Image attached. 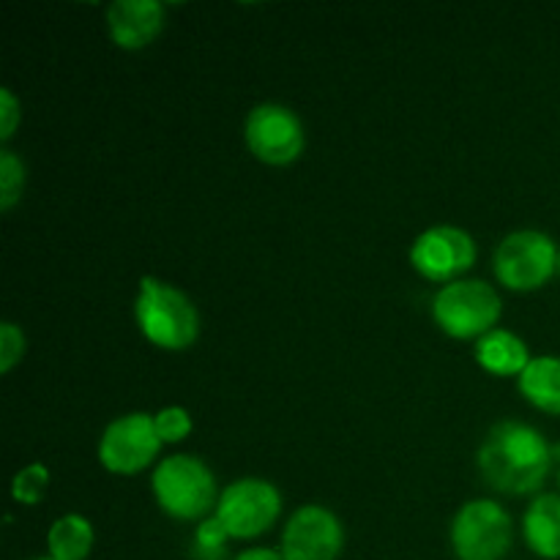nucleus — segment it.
<instances>
[{"mask_svg":"<svg viewBox=\"0 0 560 560\" xmlns=\"http://www.w3.org/2000/svg\"><path fill=\"white\" fill-rule=\"evenodd\" d=\"M552 452L539 430L520 421H501L479 448V470L487 485L509 495H528L545 485Z\"/></svg>","mask_w":560,"mask_h":560,"instance_id":"obj_1","label":"nucleus"},{"mask_svg":"<svg viewBox=\"0 0 560 560\" xmlns=\"http://www.w3.org/2000/svg\"><path fill=\"white\" fill-rule=\"evenodd\" d=\"M135 317L148 342L164 350H184L200 334L197 306L173 284L156 277H142Z\"/></svg>","mask_w":560,"mask_h":560,"instance_id":"obj_2","label":"nucleus"},{"mask_svg":"<svg viewBox=\"0 0 560 560\" xmlns=\"http://www.w3.org/2000/svg\"><path fill=\"white\" fill-rule=\"evenodd\" d=\"M153 495L175 520H200L217 503V479L202 459L175 454L153 470Z\"/></svg>","mask_w":560,"mask_h":560,"instance_id":"obj_3","label":"nucleus"},{"mask_svg":"<svg viewBox=\"0 0 560 560\" xmlns=\"http://www.w3.org/2000/svg\"><path fill=\"white\" fill-rule=\"evenodd\" d=\"M501 312V295L479 279H457L432 301V317L454 339H481L495 328Z\"/></svg>","mask_w":560,"mask_h":560,"instance_id":"obj_4","label":"nucleus"},{"mask_svg":"<svg viewBox=\"0 0 560 560\" xmlns=\"http://www.w3.org/2000/svg\"><path fill=\"white\" fill-rule=\"evenodd\" d=\"M452 547L459 560H501L512 547V517L495 501H470L452 523Z\"/></svg>","mask_w":560,"mask_h":560,"instance_id":"obj_5","label":"nucleus"},{"mask_svg":"<svg viewBox=\"0 0 560 560\" xmlns=\"http://www.w3.org/2000/svg\"><path fill=\"white\" fill-rule=\"evenodd\" d=\"M282 512V495L271 481L241 479L224 487L217 503V517L230 539H255L277 523Z\"/></svg>","mask_w":560,"mask_h":560,"instance_id":"obj_6","label":"nucleus"},{"mask_svg":"<svg viewBox=\"0 0 560 560\" xmlns=\"http://www.w3.org/2000/svg\"><path fill=\"white\" fill-rule=\"evenodd\" d=\"M560 252L550 235L539 230H520L503 238L495 252V277L509 290H536L558 271Z\"/></svg>","mask_w":560,"mask_h":560,"instance_id":"obj_7","label":"nucleus"},{"mask_svg":"<svg viewBox=\"0 0 560 560\" xmlns=\"http://www.w3.org/2000/svg\"><path fill=\"white\" fill-rule=\"evenodd\" d=\"M162 448L156 421L148 413H129L115 419L98 443V459L109 474H140Z\"/></svg>","mask_w":560,"mask_h":560,"instance_id":"obj_8","label":"nucleus"},{"mask_svg":"<svg viewBox=\"0 0 560 560\" xmlns=\"http://www.w3.org/2000/svg\"><path fill=\"white\" fill-rule=\"evenodd\" d=\"M304 126L284 104H257L246 118V145L260 162L290 164L304 151Z\"/></svg>","mask_w":560,"mask_h":560,"instance_id":"obj_9","label":"nucleus"},{"mask_svg":"<svg viewBox=\"0 0 560 560\" xmlns=\"http://www.w3.org/2000/svg\"><path fill=\"white\" fill-rule=\"evenodd\" d=\"M476 260V244L465 230L448 228H430L416 238L410 249V262L416 271L430 282H457L459 273L468 271Z\"/></svg>","mask_w":560,"mask_h":560,"instance_id":"obj_10","label":"nucleus"},{"mask_svg":"<svg viewBox=\"0 0 560 560\" xmlns=\"http://www.w3.org/2000/svg\"><path fill=\"white\" fill-rule=\"evenodd\" d=\"M342 547V523L323 506H301L284 525V560H337Z\"/></svg>","mask_w":560,"mask_h":560,"instance_id":"obj_11","label":"nucleus"},{"mask_svg":"<svg viewBox=\"0 0 560 560\" xmlns=\"http://www.w3.org/2000/svg\"><path fill=\"white\" fill-rule=\"evenodd\" d=\"M109 36L124 49H142L162 33L164 5L159 0H115L107 9Z\"/></svg>","mask_w":560,"mask_h":560,"instance_id":"obj_12","label":"nucleus"},{"mask_svg":"<svg viewBox=\"0 0 560 560\" xmlns=\"http://www.w3.org/2000/svg\"><path fill=\"white\" fill-rule=\"evenodd\" d=\"M476 361L485 366L490 375L509 377V375H523L525 366L530 364L528 345L517 337V334L506 331V328H492L490 334L479 339L476 345Z\"/></svg>","mask_w":560,"mask_h":560,"instance_id":"obj_13","label":"nucleus"},{"mask_svg":"<svg viewBox=\"0 0 560 560\" xmlns=\"http://www.w3.org/2000/svg\"><path fill=\"white\" fill-rule=\"evenodd\" d=\"M525 541L545 560L560 558V495H541L528 506L523 520Z\"/></svg>","mask_w":560,"mask_h":560,"instance_id":"obj_14","label":"nucleus"},{"mask_svg":"<svg viewBox=\"0 0 560 560\" xmlns=\"http://www.w3.org/2000/svg\"><path fill=\"white\" fill-rule=\"evenodd\" d=\"M520 392L545 413L560 416V359L539 355L520 375Z\"/></svg>","mask_w":560,"mask_h":560,"instance_id":"obj_15","label":"nucleus"},{"mask_svg":"<svg viewBox=\"0 0 560 560\" xmlns=\"http://www.w3.org/2000/svg\"><path fill=\"white\" fill-rule=\"evenodd\" d=\"M49 558L85 560L93 550V525L82 514H63L47 534Z\"/></svg>","mask_w":560,"mask_h":560,"instance_id":"obj_16","label":"nucleus"},{"mask_svg":"<svg viewBox=\"0 0 560 560\" xmlns=\"http://www.w3.org/2000/svg\"><path fill=\"white\" fill-rule=\"evenodd\" d=\"M25 189V164L20 162L14 151L3 148L0 151V208L11 211Z\"/></svg>","mask_w":560,"mask_h":560,"instance_id":"obj_17","label":"nucleus"},{"mask_svg":"<svg viewBox=\"0 0 560 560\" xmlns=\"http://www.w3.org/2000/svg\"><path fill=\"white\" fill-rule=\"evenodd\" d=\"M228 539L230 534L219 517L202 520L195 530V558L197 560H224L228 556Z\"/></svg>","mask_w":560,"mask_h":560,"instance_id":"obj_18","label":"nucleus"},{"mask_svg":"<svg viewBox=\"0 0 560 560\" xmlns=\"http://www.w3.org/2000/svg\"><path fill=\"white\" fill-rule=\"evenodd\" d=\"M47 485L49 470L38 463L27 465V468H22L20 474L14 476V481H11V495H14V501L25 503V506H36L44 498V492H47Z\"/></svg>","mask_w":560,"mask_h":560,"instance_id":"obj_19","label":"nucleus"},{"mask_svg":"<svg viewBox=\"0 0 560 560\" xmlns=\"http://www.w3.org/2000/svg\"><path fill=\"white\" fill-rule=\"evenodd\" d=\"M153 421H156V432L162 443H178L191 432V416L184 408H178V405L159 410Z\"/></svg>","mask_w":560,"mask_h":560,"instance_id":"obj_20","label":"nucleus"},{"mask_svg":"<svg viewBox=\"0 0 560 560\" xmlns=\"http://www.w3.org/2000/svg\"><path fill=\"white\" fill-rule=\"evenodd\" d=\"M22 355H25V337L14 323H3L0 326V372L9 375Z\"/></svg>","mask_w":560,"mask_h":560,"instance_id":"obj_21","label":"nucleus"},{"mask_svg":"<svg viewBox=\"0 0 560 560\" xmlns=\"http://www.w3.org/2000/svg\"><path fill=\"white\" fill-rule=\"evenodd\" d=\"M20 124V102L9 88H0V140L9 142Z\"/></svg>","mask_w":560,"mask_h":560,"instance_id":"obj_22","label":"nucleus"},{"mask_svg":"<svg viewBox=\"0 0 560 560\" xmlns=\"http://www.w3.org/2000/svg\"><path fill=\"white\" fill-rule=\"evenodd\" d=\"M235 560H284L282 550H271V547H252L244 550Z\"/></svg>","mask_w":560,"mask_h":560,"instance_id":"obj_23","label":"nucleus"},{"mask_svg":"<svg viewBox=\"0 0 560 560\" xmlns=\"http://www.w3.org/2000/svg\"><path fill=\"white\" fill-rule=\"evenodd\" d=\"M31 560H55V558H31Z\"/></svg>","mask_w":560,"mask_h":560,"instance_id":"obj_24","label":"nucleus"},{"mask_svg":"<svg viewBox=\"0 0 560 560\" xmlns=\"http://www.w3.org/2000/svg\"><path fill=\"white\" fill-rule=\"evenodd\" d=\"M558 273H560V255H558Z\"/></svg>","mask_w":560,"mask_h":560,"instance_id":"obj_25","label":"nucleus"},{"mask_svg":"<svg viewBox=\"0 0 560 560\" xmlns=\"http://www.w3.org/2000/svg\"><path fill=\"white\" fill-rule=\"evenodd\" d=\"M558 485H560V476H558Z\"/></svg>","mask_w":560,"mask_h":560,"instance_id":"obj_26","label":"nucleus"}]
</instances>
